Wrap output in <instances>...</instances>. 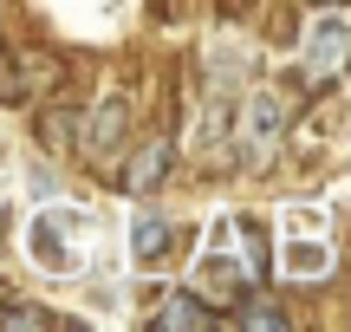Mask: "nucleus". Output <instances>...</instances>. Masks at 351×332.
<instances>
[{"label": "nucleus", "mask_w": 351, "mask_h": 332, "mask_svg": "<svg viewBox=\"0 0 351 332\" xmlns=\"http://www.w3.org/2000/svg\"><path fill=\"white\" fill-rule=\"evenodd\" d=\"M345 46H351V13H326L313 26V85H326L332 72H345Z\"/></svg>", "instance_id": "obj_1"}, {"label": "nucleus", "mask_w": 351, "mask_h": 332, "mask_svg": "<svg viewBox=\"0 0 351 332\" xmlns=\"http://www.w3.org/2000/svg\"><path fill=\"white\" fill-rule=\"evenodd\" d=\"M169 163H176V137H143L137 156L124 163V176H117V182H124L130 195H143V189H156V182L169 176Z\"/></svg>", "instance_id": "obj_2"}, {"label": "nucleus", "mask_w": 351, "mask_h": 332, "mask_svg": "<svg viewBox=\"0 0 351 332\" xmlns=\"http://www.w3.org/2000/svg\"><path fill=\"white\" fill-rule=\"evenodd\" d=\"M150 326L156 332H208V326H221V313L202 307L195 294H176V300H163V307L150 313Z\"/></svg>", "instance_id": "obj_3"}, {"label": "nucleus", "mask_w": 351, "mask_h": 332, "mask_svg": "<svg viewBox=\"0 0 351 332\" xmlns=\"http://www.w3.org/2000/svg\"><path fill=\"white\" fill-rule=\"evenodd\" d=\"M91 137H85V150L91 156H104V150H117V137H124V130H130V98H104L98 104V111H91Z\"/></svg>", "instance_id": "obj_4"}, {"label": "nucleus", "mask_w": 351, "mask_h": 332, "mask_svg": "<svg viewBox=\"0 0 351 332\" xmlns=\"http://www.w3.org/2000/svg\"><path fill=\"white\" fill-rule=\"evenodd\" d=\"M280 117H287V104L274 98V91H261L247 111V156H267V143L280 137Z\"/></svg>", "instance_id": "obj_5"}, {"label": "nucleus", "mask_w": 351, "mask_h": 332, "mask_svg": "<svg viewBox=\"0 0 351 332\" xmlns=\"http://www.w3.org/2000/svg\"><path fill=\"white\" fill-rule=\"evenodd\" d=\"M169 235H176V228H169L163 215H143L137 228H130V254L150 268V261H163V254H169Z\"/></svg>", "instance_id": "obj_6"}, {"label": "nucleus", "mask_w": 351, "mask_h": 332, "mask_svg": "<svg viewBox=\"0 0 351 332\" xmlns=\"http://www.w3.org/2000/svg\"><path fill=\"white\" fill-rule=\"evenodd\" d=\"M241 326H287V307H267V300H234Z\"/></svg>", "instance_id": "obj_7"}, {"label": "nucleus", "mask_w": 351, "mask_h": 332, "mask_svg": "<svg viewBox=\"0 0 351 332\" xmlns=\"http://www.w3.org/2000/svg\"><path fill=\"white\" fill-rule=\"evenodd\" d=\"M241 241H247V261H254V274H267V228L254 215H241Z\"/></svg>", "instance_id": "obj_8"}, {"label": "nucleus", "mask_w": 351, "mask_h": 332, "mask_svg": "<svg viewBox=\"0 0 351 332\" xmlns=\"http://www.w3.org/2000/svg\"><path fill=\"white\" fill-rule=\"evenodd\" d=\"M0 326H33V332H46V326H59V320L39 313V307H0Z\"/></svg>", "instance_id": "obj_9"}, {"label": "nucleus", "mask_w": 351, "mask_h": 332, "mask_svg": "<svg viewBox=\"0 0 351 332\" xmlns=\"http://www.w3.org/2000/svg\"><path fill=\"white\" fill-rule=\"evenodd\" d=\"M287 261H293V268H326V254H319V248H293Z\"/></svg>", "instance_id": "obj_10"}, {"label": "nucleus", "mask_w": 351, "mask_h": 332, "mask_svg": "<svg viewBox=\"0 0 351 332\" xmlns=\"http://www.w3.org/2000/svg\"><path fill=\"white\" fill-rule=\"evenodd\" d=\"M13 98H26V85H13V72H0V104H13Z\"/></svg>", "instance_id": "obj_11"}, {"label": "nucleus", "mask_w": 351, "mask_h": 332, "mask_svg": "<svg viewBox=\"0 0 351 332\" xmlns=\"http://www.w3.org/2000/svg\"><path fill=\"white\" fill-rule=\"evenodd\" d=\"M254 7H261V0H228V13H254Z\"/></svg>", "instance_id": "obj_12"}, {"label": "nucleus", "mask_w": 351, "mask_h": 332, "mask_svg": "<svg viewBox=\"0 0 351 332\" xmlns=\"http://www.w3.org/2000/svg\"><path fill=\"white\" fill-rule=\"evenodd\" d=\"M345 72H351V46H345Z\"/></svg>", "instance_id": "obj_13"}, {"label": "nucleus", "mask_w": 351, "mask_h": 332, "mask_svg": "<svg viewBox=\"0 0 351 332\" xmlns=\"http://www.w3.org/2000/svg\"><path fill=\"white\" fill-rule=\"evenodd\" d=\"M326 7H345V0H326Z\"/></svg>", "instance_id": "obj_14"}]
</instances>
